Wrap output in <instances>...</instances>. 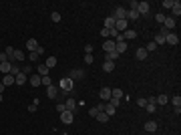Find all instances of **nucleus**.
<instances>
[{
  "instance_id": "b1692460",
  "label": "nucleus",
  "mask_w": 181,
  "mask_h": 135,
  "mask_svg": "<svg viewBox=\"0 0 181 135\" xmlns=\"http://www.w3.org/2000/svg\"><path fill=\"white\" fill-rule=\"evenodd\" d=\"M10 69H12V63H2V65H0V73H2V75H8V73H10Z\"/></svg>"
},
{
  "instance_id": "423d86ee",
  "label": "nucleus",
  "mask_w": 181,
  "mask_h": 135,
  "mask_svg": "<svg viewBox=\"0 0 181 135\" xmlns=\"http://www.w3.org/2000/svg\"><path fill=\"white\" fill-rule=\"evenodd\" d=\"M26 81H28V77H26L24 73H22V71H20V73L16 75V77H14V85H18V87H20V85H24Z\"/></svg>"
},
{
  "instance_id": "052dcab7",
  "label": "nucleus",
  "mask_w": 181,
  "mask_h": 135,
  "mask_svg": "<svg viewBox=\"0 0 181 135\" xmlns=\"http://www.w3.org/2000/svg\"><path fill=\"white\" fill-rule=\"evenodd\" d=\"M0 65H2V63H0Z\"/></svg>"
},
{
  "instance_id": "72a5a7b5",
  "label": "nucleus",
  "mask_w": 181,
  "mask_h": 135,
  "mask_svg": "<svg viewBox=\"0 0 181 135\" xmlns=\"http://www.w3.org/2000/svg\"><path fill=\"white\" fill-rule=\"evenodd\" d=\"M145 51H147V53H153V51H157V44H155L153 41H151V42L147 44V47H145Z\"/></svg>"
},
{
  "instance_id": "ddd939ff",
  "label": "nucleus",
  "mask_w": 181,
  "mask_h": 135,
  "mask_svg": "<svg viewBox=\"0 0 181 135\" xmlns=\"http://www.w3.org/2000/svg\"><path fill=\"white\" fill-rule=\"evenodd\" d=\"M149 6H151L149 2H139V6H137V12H139V16H141V14H147V12H149Z\"/></svg>"
},
{
  "instance_id": "c756f323",
  "label": "nucleus",
  "mask_w": 181,
  "mask_h": 135,
  "mask_svg": "<svg viewBox=\"0 0 181 135\" xmlns=\"http://www.w3.org/2000/svg\"><path fill=\"white\" fill-rule=\"evenodd\" d=\"M109 119H111V117H109L107 113H103V111H101V113H97V121H99V123H107Z\"/></svg>"
},
{
  "instance_id": "20e7f679",
  "label": "nucleus",
  "mask_w": 181,
  "mask_h": 135,
  "mask_svg": "<svg viewBox=\"0 0 181 135\" xmlns=\"http://www.w3.org/2000/svg\"><path fill=\"white\" fill-rule=\"evenodd\" d=\"M77 107H79V103L74 101V99H67V101H65V111L74 113V111H77Z\"/></svg>"
},
{
  "instance_id": "bf43d9fd",
  "label": "nucleus",
  "mask_w": 181,
  "mask_h": 135,
  "mask_svg": "<svg viewBox=\"0 0 181 135\" xmlns=\"http://www.w3.org/2000/svg\"><path fill=\"white\" fill-rule=\"evenodd\" d=\"M0 103H2V95H0Z\"/></svg>"
},
{
  "instance_id": "39448f33",
  "label": "nucleus",
  "mask_w": 181,
  "mask_h": 135,
  "mask_svg": "<svg viewBox=\"0 0 181 135\" xmlns=\"http://www.w3.org/2000/svg\"><path fill=\"white\" fill-rule=\"evenodd\" d=\"M127 22H129L127 18H123V20H117V22H115V30L123 34L125 30H127Z\"/></svg>"
},
{
  "instance_id": "c85d7f7f",
  "label": "nucleus",
  "mask_w": 181,
  "mask_h": 135,
  "mask_svg": "<svg viewBox=\"0 0 181 135\" xmlns=\"http://www.w3.org/2000/svg\"><path fill=\"white\" fill-rule=\"evenodd\" d=\"M155 129H157V121H147V123H145V131L153 133Z\"/></svg>"
},
{
  "instance_id": "79ce46f5",
  "label": "nucleus",
  "mask_w": 181,
  "mask_h": 135,
  "mask_svg": "<svg viewBox=\"0 0 181 135\" xmlns=\"http://www.w3.org/2000/svg\"><path fill=\"white\" fill-rule=\"evenodd\" d=\"M155 44H163V42H165V38H163V36H161V34H157V36H155Z\"/></svg>"
},
{
  "instance_id": "cd10ccee",
  "label": "nucleus",
  "mask_w": 181,
  "mask_h": 135,
  "mask_svg": "<svg viewBox=\"0 0 181 135\" xmlns=\"http://www.w3.org/2000/svg\"><path fill=\"white\" fill-rule=\"evenodd\" d=\"M103 71H107V73L115 71V63L113 61H105V63H103Z\"/></svg>"
},
{
  "instance_id": "58836bf2",
  "label": "nucleus",
  "mask_w": 181,
  "mask_h": 135,
  "mask_svg": "<svg viewBox=\"0 0 181 135\" xmlns=\"http://www.w3.org/2000/svg\"><path fill=\"white\" fill-rule=\"evenodd\" d=\"M20 73V69H18V65H12V69H10V75L12 77H16V75Z\"/></svg>"
},
{
  "instance_id": "4c0bfd02",
  "label": "nucleus",
  "mask_w": 181,
  "mask_h": 135,
  "mask_svg": "<svg viewBox=\"0 0 181 135\" xmlns=\"http://www.w3.org/2000/svg\"><path fill=\"white\" fill-rule=\"evenodd\" d=\"M165 18H167V16H163V14H157V16H155V20H157V22H159V24H161V26H163V22H165Z\"/></svg>"
},
{
  "instance_id": "a211bd4d",
  "label": "nucleus",
  "mask_w": 181,
  "mask_h": 135,
  "mask_svg": "<svg viewBox=\"0 0 181 135\" xmlns=\"http://www.w3.org/2000/svg\"><path fill=\"white\" fill-rule=\"evenodd\" d=\"M2 85H4V87H12V85H14V77H12L10 73L4 75V79H2Z\"/></svg>"
},
{
  "instance_id": "49530a36",
  "label": "nucleus",
  "mask_w": 181,
  "mask_h": 135,
  "mask_svg": "<svg viewBox=\"0 0 181 135\" xmlns=\"http://www.w3.org/2000/svg\"><path fill=\"white\" fill-rule=\"evenodd\" d=\"M159 34H161V36H163V38H165V36H167V34H169V30H167V28H165V26H161Z\"/></svg>"
},
{
  "instance_id": "864d4df0",
  "label": "nucleus",
  "mask_w": 181,
  "mask_h": 135,
  "mask_svg": "<svg viewBox=\"0 0 181 135\" xmlns=\"http://www.w3.org/2000/svg\"><path fill=\"white\" fill-rule=\"evenodd\" d=\"M85 53H87V54L93 53V44H87V47H85Z\"/></svg>"
},
{
  "instance_id": "4468645a",
  "label": "nucleus",
  "mask_w": 181,
  "mask_h": 135,
  "mask_svg": "<svg viewBox=\"0 0 181 135\" xmlns=\"http://www.w3.org/2000/svg\"><path fill=\"white\" fill-rule=\"evenodd\" d=\"M147 57H149V53L145 48H137V53H135V59H137V61H145Z\"/></svg>"
},
{
  "instance_id": "6ab92c4d",
  "label": "nucleus",
  "mask_w": 181,
  "mask_h": 135,
  "mask_svg": "<svg viewBox=\"0 0 181 135\" xmlns=\"http://www.w3.org/2000/svg\"><path fill=\"white\" fill-rule=\"evenodd\" d=\"M28 81H30V85H32V87H38V85H42V83H40V75H30V77H28Z\"/></svg>"
},
{
  "instance_id": "f257e3e1",
  "label": "nucleus",
  "mask_w": 181,
  "mask_h": 135,
  "mask_svg": "<svg viewBox=\"0 0 181 135\" xmlns=\"http://www.w3.org/2000/svg\"><path fill=\"white\" fill-rule=\"evenodd\" d=\"M59 87L62 89V91H65V93H71V91H73V81H71V79H65V77H62V79H60L59 81Z\"/></svg>"
},
{
  "instance_id": "a878e982",
  "label": "nucleus",
  "mask_w": 181,
  "mask_h": 135,
  "mask_svg": "<svg viewBox=\"0 0 181 135\" xmlns=\"http://www.w3.org/2000/svg\"><path fill=\"white\" fill-rule=\"evenodd\" d=\"M103 113H107L109 117H113V115L117 113V109H115L113 105H111V103H105V111H103Z\"/></svg>"
},
{
  "instance_id": "7ed1b4c3",
  "label": "nucleus",
  "mask_w": 181,
  "mask_h": 135,
  "mask_svg": "<svg viewBox=\"0 0 181 135\" xmlns=\"http://www.w3.org/2000/svg\"><path fill=\"white\" fill-rule=\"evenodd\" d=\"M113 18H115V20H123V18H127V8H123V6L115 8V12H113Z\"/></svg>"
},
{
  "instance_id": "4d7b16f0",
  "label": "nucleus",
  "mask_w": 181,
  "mask_h": 135,
  "mask_svg": "<svg viewBox=\"0 0 181 135\" xmlns=\"http://www.w3.org/2000/svg\"><path fill=\"white\" fill-rule=\"evenodd\" d=\"M34 53H36V54H44V48H42V47H40V44H38V48H36Z\"/></svg>"
},
{
  "instance_id": "13d9d810",
  "label": "nucleus",
  "mask_w": 181,
  "mask_h": 135,
  "mask_svg": "<svg viewBox=\"0 0 181 135\" xmlns=\"http://www.w3.org/2000/svg\"><path fill=\"white\" fill-rule=\"evenodd\" d=\"M4 89H6V87H4V85H2V83H0V95H2V91H4Z\"/></svg>"
},
{
  "instance_id": "0eeeda50",
  "label": "nucleus",
  "mask_w": 181,
  "mask_h": 135,
  "mask_svg": "<svg viewBox=\"0 0 181 135\" xmlns=\"http://www.w3.org/2000/svg\"><path fill=\"white\" fill-rule=\"evenodd\" d=\"M83 71H80V69H73V71H71V73H68V79H71V81H77V79H83Z\"/></svg>"
},
{
  "instance_id": "9b49d317",
  "label": "nucleus",
  "mask_w": 181,
  "mask_h": 135,
  "mask_svg": "<svg viewBox=\"0 0 181 135\" xmlns=\"http://www.w3.org/2000/svg\"><path fill=\"white\" fill-rule=\"evenodd\" d=\"M103 51H105V53H111V51H115V41H113V38H107V41L103 42Z\"/></svg>"
},
{
  "instance_id": "1a4fd4ad",
  "label": "nucleus",
  "mask_w": 181,
  "mask_h": 135,
  "mask_svg": "<svg viewBox=\"0 0 181 135\" xmlns=\"http://www.w3.org/2000/svg\"><path fill=\"white\" fill-rule=\"evenodd\" d=\"M175 24H177V22H175V18H173V16H169V18H165V22H163V26L167 28L169 32H173V28H175Z\"/></svg>"
},
{
  "instance_id": "e433bc0d",
  "label": "nucleus",
  "mask_w": 181,
  "mask_h": 135,
  "mask_svg": "<svg viewBox=\"0 0 181 135\" xmlns=\"http://www.w3.org/2000/svg\"><path fill=\"white\" fill-rule=\"evenodd\" d=\"M145 109H147L149 113H155V109H157V105H155V103H147V105H145Z\"/></svg>"
},
{
  "instance_id": "412c9836",
  "label": "nucleus",
  "mask_w": 181,
  "mask_h": 135,
  "mask_svg": "<svg viewBox=\"0 0 181 135\" xmlns=\"http://www.w3.org/2000/svg\"><path fill=\"white\" fill-rule=\"evenodd\" d=\"M171 10H173V18L181 14V2L179 0H173V8H171Z\"/></svg>"
},
{
  "instance_id": "bb28decb",
  "label": "nucleus",
  "mask_w": 181,
  "mask_h": 135,
  "mask_svg": "<svg viewBox=\"0 0 181 135\" xmlns=\"http://www.w3.org/2000/svg\"><path fill=\"white\" fill-rule=\"evenodd\" d=\"M167 101H169V97L165 93H161V95H157V97H155V103H159V105H165Z\"/></svg>"
},
{
  "instance_id": "de8ad7c7",
  "label": "nucleus",
  "mask_w": 181,
  "mask_h": 135,
  "mask_svg": "<svg viewBox=\"0 0 181 135\" xmlns=\"http://www.w3.org/2000/svg\"><path fill=\"white\" fill-rule=\"evenodd\" d=\"M163 6H165V8H173V0H165V2H163Z\"/></svg>"
},
{
  "instance_id": "9d476101",
  "label": "nucleus",
  "mask_w": 181,
  "mask_h": 135,
  "mask_svg": "<svg viewBox=\"0 0 181 135\" xmlns=\"http://www.w3.org/2000/svg\"><path fill=\"white\" fill-rule=\"evenodd\" d=\"M111 97H113V99H119V101H123L125 93H123L119 87H113V89H111Z\"/></svg>"
},
{
  "instance_id": "473e14b6",
  "label": "nucleus",
  "mask_w": 181,
  "mask_h": 135,
  "mask_svg": "<svg viewBox=\"0 0 181 135\" xmlns=\"http://www.w3.org/2000/svg\"><path fill=\"white\" fill-rule=\"evenodd\" d=\"M40 83H42L44 87H50V85H53V81H50V77H40Z\"/></svg>"
},
{
  "instance_id": "393cba45",
  "label": "nucleus",
  "mask_w": 181,
  "mask_h": 135,
  "mask_svg": "<svg viewBox=\"0 0 181 135\" xmlns=\"http://www.w3.org/2000/svg\"><path fill=\"white\" fill-rule=\"evenodd\" d=\"M119 57H121V54L119 53H117V51H111V53H107V54H105V61H117V59H119Z\"/></svg>"
},
{
  "instance_id": "09e8293b",
  "label": "nucleus",
  "mask_w": 181,
  "mask_h": 135,
  "mask_svg": "<svg viewBox=\"0 0 181 135\" xmlns=\"http://www.w3.org/2000/svg\"><path fill=\"white\" fill-rule=\"evenodd\" d=\"M101 36H105V38H109V28H101Z\"/></svg>"
},
{
  "instance_id": "6e6552de",
  "label": "nucleus",
  "mask_w": 181,
  "mask_h": 135,
  "mask_svg": "<svg viewBox=\"0 0 181 135\" xmlns=\"http://www.w3.org/2000/svg\"><path fill=\"white\" fill-rule=\"evenodd\" d=\"M99 97L103 99V101H109V99H111V87H103L99 91Z\"/></svg>"
},
{
  "instance_id": "4be33fe9",
  "label": "nucleus",
  "mask_w": 181,
  "mask_h": 135,
  "mask_svg": "<svg viewBox=\"0 0 181 135\" xmlns=\"http://www.w3.org/2000/svg\"><path fill=\"white\" fill-rule=\"evenodd\" d=\"M125 38H129V41H133V38H137V30H125V32H123V41H125Z\"/></svg>"
},
{
  "instance_id": "a19ab883",
  "label": "nucleus",
  "mask_w": 181,
  "mask_h": 135,
  "mask_svg": "<svg viewBox=\"0 0 181 135\" xmlns=\"http://www.w3.org/2000/svg\"><path fill=\"white\" fill-rule=\"evenodd\" d=\"M137 6H139L137 0H131V2H129V10H137Z\"/></svg>"
},
{
  "instance_id": "5fc2aeb1",
  "label": "nucleus",
  "mask_w": 181,
  "mask_h": 135,
  "mask_svg": "<svg viewBox=\"0 0 181 135\" xmlns=\"http://www.w3.org/2000/svg\"><path fill=\"white\" fill-rule=\"evenodd\" d=\"M28 59H30V61H36V59H38V54H36V53H30V54H28Z\"/></svg>"
},
{
  "instance_id": "c03bdc74",
  "label": "nucleus",
  "mask_w": 181,
  "mask_h": 135,
  "mask_svg": "<svg viewBox=\"0 0 181 135\" xmlns=\"http://www.w3.org/2000/svg\"><path fill=\"white\" fill-rule=\"evenodd\" d=\"M93 61H95V57H93V54H85V63H87V65H91Z\"/></svg>"
},
{
  "instance_id": "c9c22d12",
  "label": "nucleus",
  "mask_w": 181,
  "mask_h": 135,
  "mask_svg": "<svg viewBox=\"0 0 181 135\" xmlns=\"http://www.w3.org/2000/svg\"><path fill=\"white\" fill-rule=\"evenodd\" d=\"M171 103H173L175 107H181V97H179V95H175L173 99H171Z\"/></svg>"
},
{
  "instance_id": "8fccbe9b",
  "label": "nucleus",
  "mask_w": 181,
  "mask_h": 135,
  "mask_svg": "<svg viewBox=\"0 0 181 135\" xmlns=\"http://www.w3.org/2000/svg\"><path fill=\"white\" fill-rule=\"evenodd\" d=\"M95 109H97V113H101V111H105V103H99V105H97Z\"/></svg>"
},
{
  "instance_id": "5701e85b",
  "label": "nucleus",
  "mask_w": 181,
  "mask_h": 135,
  "mask_svg": "<svg viewBox=\"0 0 181 135\" xmlns=\"http://www.w3.org/2000/svg\"><path fill=\"white\" fill-rule=\"evenodd\" d=\"M103 22H105V26H103V28H109V30H111V28H115V22H117V20H115L113 16H107Z\"/></svg>"
},
{
  "instance_id": "6e6d98bb",
  "label": "nucleus",
  "mask_w": 181,
  "mask_h": 135,
  "mask_svg": "<svg viewBox=\"0 0 181 135\" xmlns=\"http://www.w3.org/2000/svg\"><path fill=\"white\" fill-rule=\"evenodd\" d=\"M89 115H91V117H97V109H95V107L89 109Z\"/></svg>"
},
{
  "instance_id": "dca6fc26",
  "label": "nucleus",
  "mask_w": 181,
  "mask_h": 135,
  "mask_svg": "<svg viewBox=\"0 0 181 135\" xmlns=\"http://www.w3.org/2000/svg\"><path fill=\"white\" fill-rule=\"evenodd\" d=\"M26 48L30 51V53H34V51L38 48V42H36V38H28V41H26Z\"/></svg>"
},
{
  "instance_id": "603ef678",
  "label": "nucleus",
  "mask_w": 181,
  "mask_h": 135,
  "mask_svg": "<svg viewBox=\"0 0 181 135\" xmlns=\"http://www.w3.org/2000/svg\"><path fill=\"white\" fill-rule=\"evenodd\" d=\"M56 111L62 113V111H65V103H59V105H56Z\"/></svg>"
},
{
  "instance_id": "aec40b11",
  "label": "nucleus",
  "mask_w": 181,
  "mask_h": 135,
  "mask_svg": "<svg viewBox=\"0 0 181 135\" xmlns=\"http://www.w3.org/2000/svg\"><path fill=\"white\" fill-rule=\"evenodd\" d=\"M56 57H53V54H48L47 57V63H44V65H47V69H53V67H56Z\"/></svg>"
},
{
  "instance_id": "f704fd0d",
  "label": "nucleus",
  "mask_w": 181,
  "mask_h": 135,
  "mask_svg": "<svg viewBox=\"0 0 181 135\" xmlns=\"http://www.w3.org/2000/svg\"><path fill=\"white\" fill-rule=\"evenodd\" d=\"M14 59L16 61H24V53L22 51H14Z\"/></svg>"
},
{
  "instance_id": "ea45409f",
  "label": "nucleus",
  "mask_w": 181,
  "mask_h": 135,
  "mask_svg": "<svg viewBox=\"0 0 181 135\" xmlns=\"http://www.w3.org/2000/svg\"><path fill=\"white\" fill-rule=\"evenodd\" d=\"M50 20H53V22H60V14L59 12H53V14H50Z\"/></svg>"
},
{
  "instance_id": "f03ea898",
  "label": "nucleus",
  "mask_w": 181,
  "mask_h": 135,
  "mask_svg": "<svg viewBox=\"0 0 181 135\" xmlns=\"http://www.w3.org/2000/svg\"><path fill=\"white\" fill-rule=\"evenodd\" d=\"M60 121L65 123V125H71V123L74 121V113H71V111H62V113H60Z\"/></svg>"
},
{
  "instance_id": "37998d69",
  "label": "nucleus",
  "mask_w": 181,
  "mask_h": 135,
  "mask_svg": "<svg viewBox=\"0 0 181 135\" xmlns=\"http://www.w3.org/2000/svg\"><path fill=\"white\" fill-rule=\"evenodd\" d=\"M109 103H111V105H113L115 109H117V107H119V105H121V101H119V99H113V97L109 99Z\"/></svg>"
},
{
  "instance_id": "7c9ffc66",
  "label": "nucleus",
  "mask_w": 181,
  "mask_h": 135,
  "mask_svg": "<svg viewBox=\"0 0 181 135\" xmlns=\"http://www.w3.org/2000/svg\"><path fill=\"white\" fill-rule=\"evenodd\" d=\"M36 75H40V77H48V69H47V65H40V67L36 69Z\"/></svg>"
},
{
  "instance_id": "f3484780",
  "label": "nucleus",
  "mask_w": 181,
  "mask_h": 135,
  "mask_svg": "<svg viewBox=\"0 0 181 135\" xmlns=\"http://www.w3.org/2000/svg\"><path fill=\"white\" fill-rule=\"evenodd\" d=\"M56 95H59V89L54 87V85H50V87H47V97H48V99H54Z\"/></svg>"
},
{
  "instance_id": "2f4dec72",
  "label": "nucleus",
  "mask_w": 181,
  "mask_h": 135,
  "mask_svg": "<svg viewBox=\"0 0 181 135\" xmlns=\"http://www.w3.org/2000/svg\"><path fill=\"white\" fill-rule=\"evenodd\" d=\"M131 18V20H137L139 18V12L137 10H127V20Z\"/></svg>"
},
{
  "instance_id": "a18cd8bd",
  "label": "nucleus",
  "mask_w": 181,
  "mask_h": 135,
  "mask_svg": "<svg viewBox=\"0 0 181 135\" xmlns=\"http://www.w3.org/2000/svg\"><path fill=\"white\" fill-rule=\"evenodd\" d=\"M137 105H139V107H145V105H147V99H137Z\"/></svg>"
},
{
  "instance_id": "f8f14e48",
  "label": "nucleus",
  "mask_w": 181,
  "mask_h": 135,
  "mask_svg": "<svg viewBox=\"0 0 181 135\" xmlns=\"http://www.w3.org/2000/svg\"><path fill=\"white\" fill-rule=\"evenodd\" d=\"M165 42H169V44H173V47H175V44L179 42V36H177L175 32H169L167 36H165Z\"/></svg>"
},
{
  "instance_id": "3c124183",
  "label": "nucleus",
  "mask_w": 181,
  "mask_h": 135,
  "mask_svg": "<svg viewBox=\"0 0 181 135\" xmlns=\"http://www.w3.org/2000/svg\"><path fill=\"white\" fill-rule=\"evenodd\" d=\"M4 53H6V57H10V54H14V48L12 47H6V51H4Z\"/></svg>"
},
{
  "instance_id": "2eb2a0df",
  "label": "nucleus",
  "mask_w": 181,
  "mask_h": 135,
  "mask_svg": "<svg viewBox=\"0 0 181 135\" xmlns=\"http://www.w3.org/2000/svg\"><path fill=\"white\" fill-rule=\"evenodd\" d=\"M115 51H117L119 54H123L125 51H127V42H125V41H119V42H115Z\"/></svg>"
}]
</instances>
